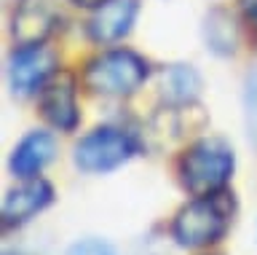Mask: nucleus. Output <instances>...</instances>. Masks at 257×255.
<instances>
[{"instance_id":"obj_1","label":"nucleus","mask_w":257,"mask_h":255,"mask_svg":"<svg viewBox=\"0 0 257 255\" xmlns=\"http://www.w3.org/2000/svg\"><path fill=\"white\" fill-rule=\"evenodd\" d=\"M233 164H236V158H233L228 142L206 137L193 142L180 156L177 172H180V180L190 196H212L228 186Z\"/></svg>"},{"instance_id":"obj_2","label":"nucleus","mask_w":257,"mask_h":255,"mask_svg":"<svg viewBox=\"0 0 257 255\" xmlns=\"http://www.w3.org/2000/svg\"><path fill=\"white\" fill-rule=\"evenodd\" d=\"M150 65L132 49H112L94 57L83 70V83L96 94L126 97L148 81Z\"/></svg>"},{"instance_id":"obj_3","label":"nucleus","mask_w":257,"mask_h":255,"mask_svg":"<svg viewBox=\"0 0 257 255\" xmlns=\"http://www.w3.org/2000/svg\"><path fill=\"white\" fill-rule=\"evenodd\" d=\"M228 194H212V196H196L190 204H185L172 223V236L180 247H206L225 236L230 223L228 212Z\"/></svg>"},{"instance_id":"obj_4","label":"nucleus","mask_w":257,"mask_h":255,"mask_svg":"<svg viewBox=\"0 0 257 255\" xmlns=\"http://www.w3.org/2000/svg\"><path fill=\"white\" fill-rule=\"evenodd\" d=\"M137 150H140V142L132 132L118 129V126H99L75 142L72 161L80 172L102 175L126 164Z\"/></svg>"},{"instance_id":"obj_5","label":"nucleus","mask_w":257,"mask_h":255,"mask_svg":"<svg viewBox=\"0 0 257 255\" xmlns=\"http://www.w3.org/2000/svg\"><path fill=\"white\" fill-rule=\"evenodd\" d=\"M8 83L16 94H32L43 89V83L56 73V54L43 43L16 46L8 57Z\"/></svg>"},{"instance_id":"obj_6","label":"nucleus","mask_w":257,"mask_h":255,"mask_svg":"<svg viewBox=\"0 0 257 255\" xmlns=\"http://www.w3.org/2000/svg\"><path fill=\"white\" fill-rule=\"evenodd\" d=\"M40 116L54 129L72 132L78 126V100H75V75L56 70L40 89Z\"/></svg>"},{"instance_id":"obj_7","label":"nucleus","mask_w":257,"mask_h":255,"mask_svg":"<svg viewBox=\"0 0 257 255\" xmlns=\"http://www.w3.org/2000/svg\"><path fill=\"white\" fill-rule=\"evenodd\" d=\"M56 25L54 0H19L11 19V38L16 46L43 43Z\"/></svg>"},{"instance_id":"obj_8","label":"nucleus","mask_w":257,"mask_h":255,"mask_svg":"<svg viewBox=\"0 0 257 255\" xmlns=\"http://www.w3.org/2000/svg\"><path fill=\"white\" fill-rule=\"evenodd\" d=\"M54 202V188L43 178H27L19 188H11L3 199V226L14 228L35 218Z\"/></svg>"},{"instance_id":"obj_9","label":"nucleus","mask_w":257,"mask_h":255,"mask_svg":"<svg viewBox=\"0 0 257 255\" xmlns=\"http://www.w3.org/2000/svg\"><path fill=\"white\" fill-rule=\"evenodd\" d=\"M137 19V0H107L99 9H94V17L88 19V38L94 43H115L128 35Z\"/></svg>"},{"instance_id":"obj_10","label":"nucleus","mask_w":257,"mask_h":255,"mask_svg":"<svg viewBox=\"0 0 257 255\" xmlns=\"http://www.w3.org/2000/svg\"><path fill=\"white\" fill-rule=\"evenodd\" d=\"M56 156V142L48 132H30L27 137L19 140V145L14 148L11 153V172L16 178L27 180V178H38V172L43 169L46 164H51Z\"/></svg>"},{"instance_id":"obj_11","label":"nucleus","mask_w":257,"mask_h":255,"mask_svg":"<svg viewBox=\"0 0 257 255\" xmlns=\"http://www.w3.org/2000/svg\"><path fill=\"white\" fill-rule=\"evenodd\" d=\"M201 92V75L190 65H172L161 73V94L169 105H190Z\"/></svg>"},{"instance_id":"obj_12","label":"nucleus","mask_w":257,"mask_h":255,"mask_svg":"<svg viewBox=\"0 0 257 255\" xmlns=\"http://www.w3.org/2000/svg\"><path fill=\"white\" fill-rule=\"evenodd\" d=\"M204 41H206V49H212L220 57L233 54L236 51V43H238L236 19L225 9H212L204 19Z\"/></svg>"},{"instance_id":"obj_13","label":"nucleus","mask_w":257,"mask_h":255,"mask_svg":"<svg viewBox=\"0 0 257 255\" xmlns=\"http://www.w3.org/2000/svg\"><path fill=\"white\" fill-rule=\"evenodd\" d=\"M244 105H246V126L252 140L257 142V65L246 75V92H244Z\"/></svg>"},{"instance_id":"obj_14","label":"nucleus","mask_w":257,"mask_h":255,"mask_svg":"<svg viewBox=\"0 0 257 255\" xmlns=\"http://www.w3.org/2000/svg\"><path fill=\"white\" fill-rule=\"evenodd\" d=\"M67 255H115V250L102 239H78L67 247Z\"/></svg>"},{"instance_id":"obj_15","label":"nucleus","mask_w":257,"mask_h":255,"mask_svg":"<svg viewBox=\"0 0 257 255\" xmlns=\"http://www.w3.org/2000/svg\"><path fill=\"white\" fill-rule=\"evenodd\" d=\"M238 9H241V19H244V25L257 35V0H238Z\"/></svg>"},{"instance_id":"obj_16","label":"nucleus","mask_w":257,"mask_h":255,"mask_svg":"<svg viewBox=\"0 0 257 255\" xmlns=\"http://www.w3.org/2000/svg\"><path fill=\"white\" fill-rule=\"evenodd\" d=\"M75 6H80V9H99L102 3H107V0H72Z\"/></svg>"}]
</instances>
